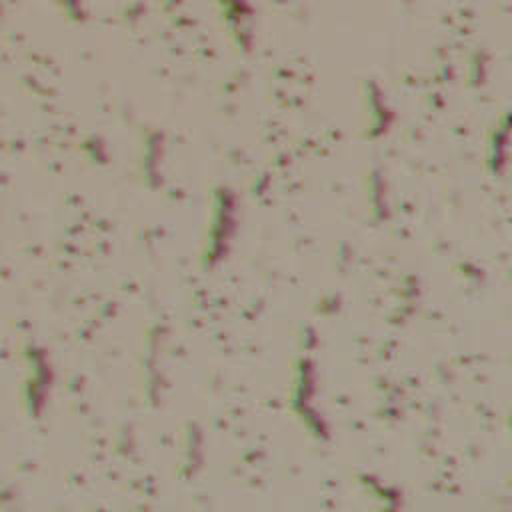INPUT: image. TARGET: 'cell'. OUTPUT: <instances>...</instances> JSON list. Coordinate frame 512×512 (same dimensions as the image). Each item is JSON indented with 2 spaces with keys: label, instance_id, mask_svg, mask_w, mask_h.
<instances>
[{
  "label": "cell",
  "instance_id": "cell-1",
  "mask_svg": "<svg viewBox=\"0 0 512 512\" xmlns=\"http://www.w3.org/2000/svg\"><path fill=\"white\" fill-rule=\"evenodd\" d=\"M236 228V198L230 190L220 188L212 200L210 224L204 240V258L218 260L226 254Z\"/></svg>",
  "mask_w": 512,
  "mask_h": 512
}]
</instances>
